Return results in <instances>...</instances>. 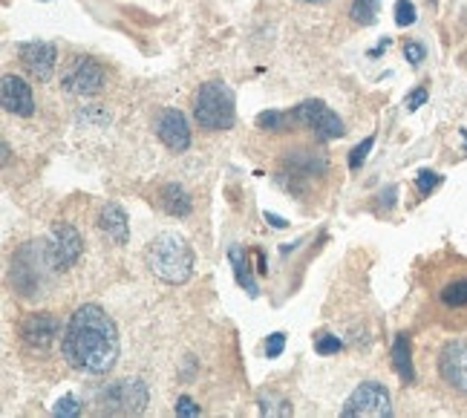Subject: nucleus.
<instances>
[{
  "label": "nucleus",
  "mask_w": 467,
  "mask_h": 418,
  "mask_svg": "<svg viewBox=\"0 0 467 418\" xmlns=\"http://www.w3.org/2000/svg\"><path fill=\"white\" fill-rule=\"evenodd\" d=\"M61 352L73 370L87 375H107L119 358L116 323L96 303L78 306L64 326Z\"/></svg>",
  "instance_id": "f257e3e1"
},
{
  "label": "nucleus",
  "mask_w": 467,
  "mask_h": 418,
  "mask_svg": "<svg viewBox=\"0 0 467 418\" xmlns=\"http://www.w3.org/2000/svg\"><path fill=\"white\" fill-rule=\"evenodd\" d=\"M148 268L153 277L171 286H182L193 275V248L176 231H161L148 246Z\"/></svg>",
  "instance_id": "f03ea898"
},
{
  "label": "nucleus",
  "mask_w": 467,
  "mask_h": 418,
  "mask_svg": "<svg viewBox=\"0 0 467 418\" xmlns=\"http://www.w3.org/2000/svg\"><path fill=\"white\" fill-rule=\"evenodd\" d=\"M193 119L202 131H231L237 121V107H234V93L223 81H205L193 96Z\"/></svg>",
  "instance_id": "7ed1b4c3"
},
{
  "label": "nucleus",
  "mask_w": 467,
  "mask_h": 418,
  "mask_svg": "<svg viewBox=\"0 0 467 418\" xmlns=\"http://www.w3.org/2000/svg\"><path fill=\"white\" fill-rule=\"evenodd\" d=\"M148 384L141 378H121L99 392V407L113 415H141L148 410Z\"/></svg>",
  "instance_id": "20e7f679"
},
{
  "label": "nucleus",
  "mask_w": 467,
  "mask_h": 418,
  "mask_svg": "<svg viewBox=\"0 0 467 418\" xmlns=\"http://www.w3.org/2000/svg\"><path fill=\"white\" fill-rule=\"evenodd\" d=\"M104 67L99 61H93L89 56H76L73 61L67 64L64 76H61V87L64 93L69 96H81V99H89V96H99L104 89Z\"/></svg>",
  "instance_id": "39448f33"
},
{
  "label": "nucleus",
  "mask_w": 467,
  "mask_h": 418,
  "mask_svg": "<svg viewBox=\"0 0 467 418\" xmlns=\"http://www.w3.org/2000/svg\"><path fill=\"white\" fill-rule=\"evenodd\" d=\"M340 415L344 418H355V415H369V418H387L392 415V402L389 392L379 381H364L358 384L355 392L349 395V402L340 407Z\"/></svg>",
  "instance_id": "423d86ee"
},
{
  "label": "nucleus",
  "mask_w": 467,
  "mask_h": 418,
  "mask_svg": "<svg viewBox=\"0 0 467 418\" xmlns=\"http://www.w3.org/2000/svg\"><path fill=\"white\" fill-rule=\"evenodd\" d=\"M81 251H84V240L73 225H67V223L52 225L49 243H47V260L52 271L73 268L81 257Z\"/></svg>",
  "instance_id": "0eeeda50"
},
{
  "label": "nucleus",
  "mask_w": 467,
  "mask_h": 418,
  "mask_svg": "<svg viewBox=\"0 0 467 418\" xmlns=\"http://www.w3.org/2000/svg\"><path fill=\"white\" fill-rule=\"evenodd\" d=\"M295 121L309 127V131H315L317 139H337L344 136V121H340V116L335 110H329L323 101H303L297 104L292 110Z\"/></svg>",
  "instance_id": "6e6552de"
},
{
  "label": "nucleus",
  "mask_w": 467,
  "mask_h": 418,
  "mask_svg": "<svg viewBox=\"0 0 467 418\" xmlns=\"http://www.w3.org/2000/svg\"><path fill=\"white\" fill-rule=\"evenodd\" d=\"M58 332H61L58 318H52L47 312H38V315L24 318L21 329H17V338H21V343H24L26 350H32V352H49L52 347H56Z\"/></svg>",
  "instance_id": "1a4fd4ad"
},
{
  "label": "nucleus",
  "mask_w": 467,
  "mask_h": 418,
  "mask_svg": "<svg viewBox=\"0 0 467 418\" xmlns=\"http://www.w3.org/2000/svg\"><path fill=\"white\" fill-rule=\"evenodd\" d=\"M439 372L447 387L467 395V343L464 340L444 343V350L439 355Z\"/></svg>",
  "instance_id": "9d476101"
},
{
  "label": "nucleus",
  "mask_w": 467,
  "mask_h": 418,
  "mask_svg": "<svg viewBox=\"0 0 467 418\" xmlns=\"http://www.w3.org/2000/svg\"><path fill=\"white\" fill-rule=\"evenodd\" d=\"M156 136L173 153H182V151L191 148V127H188V119L179 110H161L159 113V119H156Z\"/></svg>",
  "instance_id": "9b49d317"
},
{
  "label": "nucleus",
  "mask_w": 467,
  "mask_h": 418,
  "mask_svg": "<svg viewBox=\"0 0 467 418\" xmlns=\"http://www.w3.org/2000/svg\"><path fill=\"white\" fill-rule=\"evenodd\" d=\"M0 101H4V110L12 116L26 119L35 113L32 89L24 78H17V76H4V81H0Z\"/></svg>",
  "instance_id": "f8f14e48"
},
{
  "label": "nucleus",
  "mask_w": 467,
  "mask_h": 418,
  "mask_svg": "<svg viewBox=\"0 0 467 418\" xmlns=\"http://www.w3.org/2000/svg\"><path fill=\"white\" fill-rule=\"evenodd\" d=\"M58 61V49L52 44H24L21 47V64L29 72L32 78L38 81H49L52 69H56Z\"/></svg>",
  "instance_id": "ddd939ff"
},
{
  "label": "nucleus",
  "mask_w": 467,
  "mask_h": 418,
  "mask_svg": "<svg viewBox=\"0 0 467 418\" xmlns=\"http://www.w3.org/2000/svg\"><path fill=\"white\" fill-rule=\"evenodd\" d=\"M99 228L104 231L107 240H113L116 246H124L130 240V223H128V214L124 208H119L116 203L104 205L99 214Z\"/></svg>",
  "instance_id": "4468645a"
},
{
  "label": "nucleus",
  "mask_w": 467,
  "mask_h": 418,
  "mask_svg": "<svg viewBox=\"0 0 467 418\" xmlns=\"http://www.w3.org/2000/svg\"><path fill=\"white\" fill-rule=\"evenodd\" d=\"M159 205L165 208V214H171V216H188L193 208L191 193L182 185H173V182L159 191Z\"/></svg>",
  "instance_id": "2eb2a0df"
},
{
  "label": "nucleus",
  "mask_w": 467,
  "mask_h": 418,
  "mask_svg": "<svg viewBox=\"0 0 467 418\" xmlns=\"http://www.w3.org/2000/svg\"><path fill=\"white\" fill-rule=\"evenodd\" d=\"M392 367L404 384L412 381V355H410V338L407 335H399L392 343Z\"/></svg>",
  "instance_id": "dca6fc26"
},
{
  "label": "nucleus",
  "mask_w": 467,
  "mask_h": 418,
  "mask_svg": "<svg viewBox=\"0 0 467 418\" xmlns=\"http://www.w3.org/2000/svg\"><path fill=\"white\" fill-rule=\"evenodd\" d=\"M228 260H231V266H234V275H237V283L245 288V292H248L251 298H257V283H254V277H251V268H248V260H245L243 248L234 246V248L228 251Z\"/></svg>",
  "instance_id": "f3484780"
},
{
  "label": "nucleus",
  "mask_w": 467,
  "mask_h": 418,
  "mask_svg": "<svg viewBox=\"0 0 467 418\" xmlns=\"http://www.w3.org/2000/svg\"><path fill=\"white\" fill-rule=\"evenodd\" d=\"M379 6L381 0H352V21L361 24V26H369L375 21V15H379Z\"/></svg>",
  "instance_id": "a211bd4d"
},
{
  "label": "nucleus",
  "mask_w": 467,
  "mask_h": 418,
  "mask_svg": "<svg viewBox=\"0 0 467 418\" xmlns=\"http://www.w3.org/2000/svg\"><path fill=\"white\" fill-rule=\"evenodd\" d=\"M441 303L444 306H453V308L467 306V277L464 280H456L451 286H444L441 288Z\"/></svg>",
  "instance_id": "6ab92c4d"
},
{
  "label": "nucleus",
  "mask_w": 467,
  "mask_h": 418,
  "mask_svg": "<svg viewBox=\"0 0 467 418\" xmlns=\"http://www.w3.org/2000/svg\"><path fill=\"white\" fill-rule=\"evenodd\" d=\"M257 124L263 127V131H283V127L297 124V121H295L292 113H277V110H272V113H263V116L257 119Z\"/></svg>",
  "instance_id": "aec40b11"
},
{
  "label": "nucleus",
  "mask_w": 467,
  "mask_h": 418,
  "mask_svg": "<svg viewBox=\"0 0 467 418\" xmlns=\"http://www.w3.org/2000/svg\"><path fill=\"white\" fill-rule=\"evenodd\" d=\"M416 6H412V0H399L395 4V24L399 26H410V24H416Z\"/></svg>",
  "instance_id": "412c9836"
},
{
  "label": "nucleus",
  "mask_w": 467,
  "mask_h": 418,
  "mask_svg": "<svg viewBox=\"0 0 467 418\" xmlns=\"http://www.w3.org/2000/svg\"><path fill=\"white\" fill-rule=\"evenodd\" d=\"M372 144H375V136H367L361 144H358V148H352V153H349V168H352V171H358V168L364 165V159L369 156Z\"/></svg>",
  "instance_id": "4be33fe9"
},
{
  "label": "nucleus",
  "mask_w": 467,
  "mask_h": 418,
  "mask_svg": "<svg viewBox=\"0 0 467 418\" xmlns=\"http://www.w3.org/2000/svg\"><path fill=\"white\" fill-rule=\"evenodd\" d=\"M315 350H317V355H335V352L344 350V340L335 338V335H320L315 340Z\"/></svg>",
  "instance_id": "5701e85b"
},
{
  "label": "nucleus",
  "mask_w": 467,
  "mask_h": 418,
  "mask_svg": "<svg viewBox=\"0 0 467 418\" xmlns=\"http://www.w3.org/2000/svg\"><path fill=\"white\" fill-rule=\"evenodd\" d=\"M260 410L265 415H289L292 404L289 402H275V398H260Z\"/></svg>",
  "instance_id": "b1692460"
},
{
  "label": "nucleus",
  "mask_w": 467,
  "mask_h": 418,
  "mask_svg": "<svg viewBox=\"0 0 467 418\" xmlns=\"http://www.w3.org/2000/svg\"><path fill=\"white\" fill-rule=\"evenodd\" d=\"M416 185H419V191L427 196V193L433 191L436 185H441V176H439V173H433V171H419V176H416Z\"/></svg>",
  "instance_id": "393cba45"
},
{
  "label": "nucleus",
  "mask_w": 467,
  "mask_h": 418,
  "mask_svg": "<svg viewBox=\"0 0 467 418\" xmlns=\"http://www.w3.org/2000/svg\"><path fill=\"white\" fill-rule=\"evenodd\" d=\"M176 415L196 418V415H202V410H200V404H193L188 395H179V398H176Z\"/></svg>",
  "instance_id": "a878e982"
},
{
  "label": "nucleus",
  "mask_w": 467,
  "mask_h": 418,
  "mask_svg": "<svg viewBox=\"0 0 467 418\" xmlns=\"http://www.w3.org/2000/svg\"><path fill=\"white\" fill-rule=\"evenodd\" d=\"M56 415H81V404L76 402L73 395H64L61 402L56 404Z\"/></svg>",
  "instance_id": "bb28decb"
},
{
  "label": "nucleus",
  "mask_w": 467,
  "mask_h": 418,
  "mask_svg": "<svg viewBox=\"0 0 467 418\" xmlns=\"http://www.w3.org/2000/svg\"><path fill=\"white\" fill-rule=\"evenodd\" d=\"M283 347H285V335L283 332H275L272 338L265 340V355L268 358H277L283 352Z\"/></svg>",
  "instance_id": "cd10ccee"
},
{
  "label": "nucleus",
  "mask_w": 467,
  "mask_h": 418,
  "mask_svg": "<svg viewBox=\"0 0 467 418\" xmlns=\"http://www.w3.org/2000/svg\"><path fill=\"white\" fill-rule=\"evenodd\" d=\"M424 47L421 44H416V41H410V44H404V58L410 61V64H421L424 61Z\"/></svg>",
  "instance_id": "c85d7f7f"
},
{
  "label": "nucleus",
  "mask_w": 467,
  "mask_h": 418,
  "mask_svg": "<svg viewBox=\"0 0 467 418\" xmlns=\"http://www.w3.org/2000/svg\"><path fill=\"white\" fill-rule=\"evenodd\" d=\"M427 101V89L424 87H419V89H412V96H410V101H407V110H419V107Z\"/></svg>",
  "instance_id": "c756f323"
},
{
  "label": "nucleus",
  "mask_w": 467,
  "mask_h": 418,
  "mask_svg": "<svg viewBox=\"0 0 467 418\" xmlns=\"http://www.w3.org/2000/svg\"><path fill=\"white\" fill-rule=\"evenodd\" d=\"M265 223H272L275 228H285V220H280V216H275V214H265Z\"/></svg>",
  "instance_id": "7c9ffc66"
},
{
  "label": "nucleus",
  "mask_w": 467,
  "mask_h": 418,
  "mask_svg": "<svg viewBox=\"0 0 467 418\" xmlns=\"http://www.w3.org/2000/svg\"><path fill=\"white\" fill-rule=\"evenodd\" d=\"M4 165H9V144L4 141Z\"/></svg>",
  "instance_id": "2f4dec72"
},
{
  "label": "nucleus",
  "mask_w": 467,
  "mask_h": 418,
  "mask_svg": "<svg viewBox=\"0 0 467 418\" xmlns=\"http://www.w3.org/2000/svg\"><path fill=\"white\" fill-rule=\"evenodd\" d=\"M303 4H327V0H303Z\"/></svg>",
  "instance_id": "473e14b6"
}]
</instances>
